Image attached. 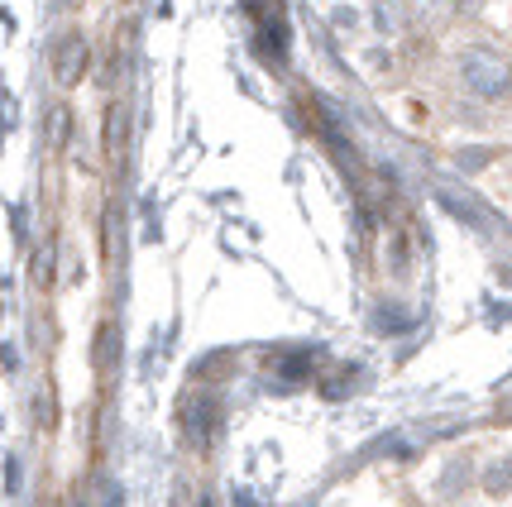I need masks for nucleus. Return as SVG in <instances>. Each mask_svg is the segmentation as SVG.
<instances>
[{
	"label": "nucleus",
	"instance_id": "nucleus-1",
	"mask_svg": "<svg viewBox=\"0 0 512 507\" xmlns=\"http://www.w3.org/2000/svg\"><path fill=\"white\" fill-rule=\"evenodd\" d=\"M455 77L474 101H508L512 96V58L493 44H469L455 58Z\"/></svg>",
	"mask_w": 512,
	"mask_h": 507
},
{
	"label": "nucleus",
	"instance_id": "nucleus-2",
	"mask_svg": "<svg viewBox=\"0 0 512 507\" xmlns=\"http://www.w3.org/2000/svg\"><path fill=\"white\" fill-rule=\"evenodd\" d=\"M484 488H489V493H508V488H512V464L508 460L493 464L489 474H484Z\"/></svg>",
	"mask_w": 512,
	"mask_h": 507
}]
</instances>
